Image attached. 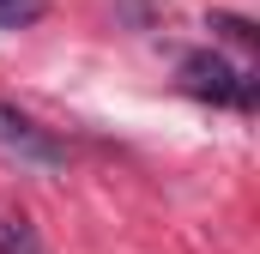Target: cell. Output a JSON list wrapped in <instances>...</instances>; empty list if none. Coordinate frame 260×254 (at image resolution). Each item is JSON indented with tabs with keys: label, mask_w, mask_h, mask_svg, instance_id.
Instances as JSON below:
<instances>
[{
	"label": "cell",
	"mask_w": 260,
	"mask_h": 254,
	"mask_svg": "<svg viewBox=\"0 0 260 254\" xmlns=\"http://www.w3.org/2000/svg\"><path fill=\"white\" fill-rule=\"evenodd\" d=\"M182 85L194 97H212V103H254V79H242L224 55H188L182 61Z\"/></svg>",
	"instance_id": "obj_1"
},
{
	"label": "cell",
	"mask_w": 260,
	"mask_h": 254,
	"mask_svg": "<svg viewBox=\"0 0 260 254\" xmlns=\"http://www.w3.org/2000/svg\"><path fill=\"white\" fill-rule=\"evenodd\" d=\"M0 151H12V157H24V164H43V170H55L67 151L55 133H43V127L30 121L24 109H12V103H0Z\"/></svg>",
	"instance_id": "obj_2"
},
{
	"label": "cell",
	"mask_w": 260,
	"mask_h": 254,
	"mask_svg": "<svg viewBox=\"0 0 260 254\" xmlns=\"http://www.w3.org/2000/svg\"><path fill=\"white\" fill-rule=\"evenodd\" d=\"M0 254H43L37 224L24 212H12V206H0Z\"/></svg>",
	"instance_id": "obj_3"
},
{
	"label": "cell",
	"mask_w": 260,
	"mask_h": 254,
	"mask_svg": "<svg viewBox=\"0 0 260 254\" xmlns=\"http://www.w3.org/2000/svg\"><path fill=\"white\" fill-rule=\"evenodd\" d=\"M49 0H0V30H18V24H37Z\"/></svg>",
	"instance_id": "obj_4"
},
{
	"label": "cell",
	"mask_w": 260,
	"mask_h": 254,
	"mask_svg": "<svg viewBox=\"0 0 260 254\" xmlns=\"http://www.w3.org/2000/svg\"><path fill=\"white\" fill-rule=\"evenodd\" d=\"M212 30H224L230 43H254V24H248V18H230V12H218V18H212Z\"/></svg>",
	"instance_id": "obj_5"
}]
</instances>
